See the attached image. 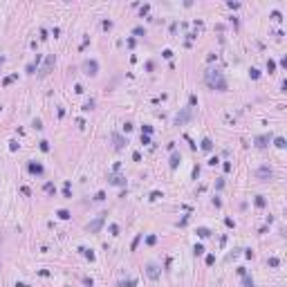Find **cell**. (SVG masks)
<instances>
[{"label": "cell", "instance_id": "obj_16", "mask_svg": "<svg viewBox=\"0 0 287 287\" xmlns=\"http://www.w3.org/2000/svg\"><path fill=\"white\" fill-rule=\"evenodd\" d=\"M137 285V278H128V280H119L117 287H135Z\"/></svg>", "mask_w": 287, "mask_h": 287}, {"label": "cell", "instance_id": "obj_32", "mask_svg": "<svg viewBox=\"0 0 287 287\" xmlns=\"http://www.w3.org/2000/svg\"><path fill=\"white\" fill-rule=\"evenodd\" d=\"M267 70H269V72H274V70H276V63H274L272 59H269V61H267Z\"/></svg>", "mask_w": 287, "mask_h": 287}, {"label": "cell", "instance_id": "obj_18", "mask_svg": "<svg viewBox=\"0 0 287 287\" xmlns=\"http://www.w3.org/2000/svg\"><path fill=\"white\" fill-rule=\"evenodd\" d=\"M197 236H200V238H209V236H211V229L200 227V229H197Z\"/></svg>", "mask_w": 287, "mask_h": 287}, {"label": "cell", "instance_id": "obj_34", "mask_svg": "<svg viewBox=\"0 0 287 287\" xmlns=\"http://www.w3.org/2000/svg\"><path fill=\"white\" fill-rule=\"evenodd\" d=\"M141 238H144V236H141V233H139V236H137V238H135V240H132V249H137V245H139V240H141Z\"/></svg>", "mask_w": 287, "mask_h": 287}, {"label": "cell", "instance_id": "obj_3", "mask_svg": "<svg viewBox=\"0 0 287 287\" xmlns=\"http://www.w3.org/2000/svg\"><path fill=\"white\" fill-rule=\"evenodd\" d=\"M191 119H193V108H182L177 114H175V126H184V123L186 121H191Z\"/></svg>", "mask_w": 287, "mask_h": 287}, {"label": "cell", "instance_id": "obj_21", "mask_svg": "<svg viewBox=\"0 0 287 287\" xmlns=\"http://www.w3.org/2000/svg\"><path fill=\"white\" fill-rule=\"evenodd\" d=\"M274 146H276V148H285L287 144H285V139H283V137H276V139H274Z\"/></svg>", "mask_w": 287, "mask_h": 287}, {"label": "cell", "instance_id": "obj_15", "mask_svg": "<svg viewBox=\"0 0 287 287\" xmlns=\"http://www.w3.org/2000/svg\"><path fill=\"white\" fill-rule=\"evenodd\" d=\"M43 191L47 195H56V186H54V182H45V186H43Z\"/></svg>", "mask_w": 287, "mask_h": 287}, {"label": "cell", "instance_id": "obj_46", "mask_svg": "<svg viewBox=\"0 0 287 287\" xmlns=\"http://www.w3.org/2000/svg\"><path fill=\"white\" fill-rule=\"evenodd\" d=\"M0 110H2V106H0Z\"/></svg>", "mask_w": 287, "mask_h": 287}, {"label": "cell", "instance_id": "obj_43", "mask_svg": "<svg viewBox=\"0 0 287 287\" xmlns=\"http://www.w3.org/2000/svg\"><path fill=\"white\" fill-rule=\"evenodd\" d=\"M16 287H29L27 283H16Z\"/></svg>", "mask_w": 287, "mask_h": 287}, {"label": "cell", "instance_id": "obj_17", "mask_svg": "<svg viewBox=\"0 0 287 287\" xmlns=\"http://www.w3.org/2000/svg\"><path fill=\"white\" fill-rule=\"evenodd\" d=\"M56 215H59L61 220H70V215H72V213L68 211V209H59V211H56Z\"/></svg>", "mask_w": 287, "mask_h": 287}, {"label": "cell", "instance_id": "obj_8", "mask_svg": "<svg viewBox=\"0 0 287 287\" xmlns=\"http://www.w3.org/2000/svg\"><path fill=\"white\" fill-rule=\"evenodd\" d=\"M27 170H29L32 175H38V177H41V175L45 173L43 164H38V161H29V164H27Z\"/></svg>", "mask_w": 287, "mask_h": 287}, {"label": "cell", "instance_id": "obj_11", "mask_svg": "<svg viewBox=\"0 0 287 287\" xmlns=\"http://www.w3.org/2000/svg\"><path fill=\"white\" fill-rule=\"evenodd\" d=\"M112 141H114V148H123V146H126V144H128V139H123L121 135H119V132H112Z\"/></svg>", "mask_w": 287, "mask_h": 287}, {"label": "cell", "instance_id": "obj_5", "mask_svg": "<svg viewBox=\"0 0 287 287\" xmlns=\"http://www.w3.org/2000/svg\"><path fill=\"white\" fill-rule=\"evenodd\" d=\"M83 74H88V76H97V74H99V63L94 61V59L83 61Z\"/></svg>", "mask_w": 287, "mask_h": 287}, {"label": "cell", "instance_id": "obj_6", "mask_svg": "<svg viewBox=\"0 0 287 287\" xmlns=\"http://www.w3.org/2000/svg\"><path fill=\"white\" fill-rule=\"evenodd\" d=\"M146 276H148L150 280H157L159 276H161V267H159L157 263H148V265H146Z\"/></svg>", "mask_w": 287, "mask_h": 287}, {"label": "cell", "instance_id": "obj_2", "mask_svg": "<svg viewBox=\"0 0 287 287\" xmlns=\"http://www.w3.org/2000/svg\"><path fill=\"white\" fill-rule=\"evenodd\" d=\"M106 215H108V213H99L88 227H85V231H88V233H99V231H101V227L106 224Z\"/></svg>", "mask_w": 287, "mask_h": 287}, {"label": "cell", "instance_id": "obj_35", "mask_svg": "<svg viewBox=\"0 0 287 287\" xmlns=\"http://www.w3.org/2000/svg\"><path fill=\"white\" fill-rule=\"evenodd\" d=\"M92 108H94V101H88V103L83 106V110H85V112H88V110H92Z\"/></svg>", "mask_w": 287, "mask_h": 287}, {"label": "cell", "instance_id": "obj_29", "mask_svg": "<svg viewBox=\"0 0 287 287\" xmlns=\"http://www.w3.org/2000/svg\"><path fill=\"white\" fill-rule=\"evenodd\" d=\"M32 126H34L36 130H41V128H43V121H41V119H34V121H32Z\"/></svg>", "mask_w": 287, "mask_h": 287}, {"label": "cell", "instance_id": "obj_20", "mask_svg": "<svg viewBox=\"0 0 287 287\" xmlns=\"http://www.w3.org/2000/svg\"><path fill=\"white\" fill-rule=\"evenodd\" d=\"M242 285H245V287H254V278L245 274V276H242Z\"/></svg>", "mask_w": 287, "mask_h": 287}, {"label": "cell", "instance_id": "obj_31", "mask_svg": "<svg viewBox=\"0 0 287 287\" xmlns=\"http://www.w3.org/2000/svg\"><path fill=\"white\" fill-rule=\"evenodd\" d=\"M155 242H157L155 236H146V245H155Z\"/></svg>", "mask_w": 287, "mask_h": 287}, {"label": "cell", "instance_id": "obj_36", "mask_svg": "<svg viewBox=\"0 0 287 287\" xmlns=\"http://www.w3.org/2000/svg\"><path fill=\"white\" fill-rule=\"evenodd\" d=\"M141 144H144V146H148V144H150V137H148V135H141Z\"/></svg>", "mask_w": 287, "mask_h": 287}, {"label": "cell", "instance_id": "obj_7", "mask_svg": "<svg viewBox=\"0 0 287 287\" xmlns=\"http://www.w3.org/2000/svg\"><path fill=\"white\" fill-rule=\"evenodd\" d=\"M256 179H260V182H267V179H272L274 177V170L269 166H260V168H256Z\"/></svg>", "mask_w": 287, "mask_h": 287}, {"label": "cell", "instance_id": "obj_41", "mask_svg": "<svg viewBox=\"0 0 287 287\" xmlns=\"http://www.w3.org/2000/svg\"><path fill=\"white\" fill-rule=\"evenodd\" d=\"M272 18L274 20H280V11H272Z\"/></svg>", "mask_w": 287, "mask_h": 287}, {"label": "cell", "instance_id": "obj_27", "mask_svg": "<svg viewBox=\"0 0 287 287\" xmlns=\"http://www.w3.org/2000/svg\"><path fill=\"white\" fill-rule=\"evenodd\" d=\"M94 200H97V202H103V200H106V191H99V193L94 195Z\"/></svg>", "mask_w": 287, "mask_h": 287}, {"label": "cell", "instance_id": "obj_10", "mask_svg": "<svg viewBox=\"0 0 287 287\" xmlns=\"http://www.w3.org/2000/svg\"><path fill=\"white\" fill-rule=\"evenodd\" d=\"M179 161H182V155H179L177 150H173V152H170V159H168V166L175 170V168L179 166Z\"/></svg>", "mask_w": 287, "mask_h": 287}, {"label": "cell", "instance_id": "obj_22", "mask_svg": "<svg viewBox=\"0 0 287 287\" xmlns=\"http://www.w3.org/2000/svg\"><path fill=\"white\" fill-rule=\"evenodd\" d=\"M132 34H135V36H146V29H144L141 25H137L135 29H132Z\"/></svg>", "mask_w": 287, "mask_h": 287}, {"label": "cell", "instance_id": "obj_24", "mask_svg": "<svg viewBox=\"0 0 287 287\" xmlns=\"http://www.w3.org/2000/svg\"><path fill=\"white\" fill-rule=\"evenodd\" d=\"M108 231H110V236H119V224H110Z\"/></svg>", "mask_w": 287, "mask_h": 287}, {"label": "cell", "instance_id": "obj_14", "mask_svg": "<svg viewBox=\"0 0 287 287\" xmlns=\"http://www.w3.org/2000/svg\"><path fill=\"white\" fill-rule=\"evenodd\" d=\"M38 61H41V56L36 54V61H32L29 65H27V68H25V72H27V74H36V68H38Z\"/></svg>", "mask_w": 287, "mask_h": 287}, {"label": "cell", "instance_id": "obj_13", "mask_svg": "<svg viewBox=\"0 0 287 287\" xmlns=\"http://www.w3.org/2000/svg\"><path fill=\"white\" fill-rule=\"evenodd\" d=\"M200 148H202L204 152H211V150H213V141L209 139V137H204V139H202V144H200Z\"/></svg>", "mask_w": 287, "mask_h": 287}, {"label": "cell", "instance_id": "obj_26", "mask_svg": "<svg viewBox=\"0 0 287 287\" xmlns=\"http://www.w3.org/2000/svg\"><path fill=\"white\" fill-rule=\"evenodd\" d=\"M249 76H251V79H260V70L251 68V70H249Z\"/></svg>", "mask_w": 287, "mask_h": 287}, {"label": "cell", "instance_id": "obj_4", "mask_svg": "<svg viewBox=\"0 0 287 287\" xmlns=\"http://www.w3.org/2000/svg\"><path fill=\"white\" fill-rule=\"evenodd\" d=\"M54 65H56V59H54V54H50V56H47V59H45L43 68L38 70V76H41V79H43V76H47V74H50V72L54 70Z\"/></svg>", "mask_w": 287, "mask_h": 287}, {"label": "cell", "instance_id": "obj_44", "mask_svg": "<svg viewBox=\"0 0 287 287\" xmlns=\"http://www.w3.org/2000/svg\"><path fill=\"white\" fill-rule=\"evenodd\" d=\"M2 63H5V56H2V54H0V65H2Z\"/></svg>", "mask_w": 287, "mask_h": 287}, {"label": "cell", "instance_id": "obj_19", "mask_svg": "<svg viewBox=\"0 0 287 287\" xmlns=\"http://www.w3.org/2000/svg\"><path fill=\"white\" fill-rule=\"evenodd\" d=\"M254 204H256V206H258V209H263V206H265V204H267V200H265V197H263V195H256V200H254Z\"/></svg>", "mask_w": 287, "mask_h": 287}, {"label": "cell", "instance_id": "obj_28", "mask_svg": "<svg viewBox=\"0 0 287 287\" xmlns=\"http://www.w3.org/2000/svg\"><path fill=\"white\" fill-rule=\"evenodd\" d=\"M267 265H269V267H278L280 260H278V258H269V260H267Z\"/></svg>", "mask_w": 287, "mask_h": 287}, {"label": "cell", "instance_id": "obj_39", "mask_svg": "<svg viewBox=\"0 0 287 287\" xmlns=\"http://www.w3.org/2000/svg\"><path fill=\"white\" fill-rule=\"evenodd\" d=\"M132 130V123H123V132H130Z\"/></svg>", "mask_w": 287, "mask_h": 287}, {"label": "cell", "instance_id": "obj_42", "mask_svg": "<svg viewBox=\"0 0 287 287\" xmlns=\"http://www.w3.org/2000/svg\"><path fill=\"white\" fill-rule=\"evenodd\" d=\"M161 54H164V59H170V56H173V52H170V50H164Z\"/></svg>", "mask_w": 287, "mask_h": 287}, {"label": "cell", "instance_id": "obj_23", "mask_svg": "<svg viewBox=\"0 0 287 287\" xmlns=\"http://www.w3.org/2000/svg\"><path fill=\"white\" fill-rule=\"evenodd\" d=\"M79 251H83V256H85V258H90V260H94V254H92V249H85V247H81Z\"/></svg>", "mask_w": 287, "mask_h": 287}, {"label": "cell", "instance_id": "obj_12", "mask_svg": "<svg viewBox=\"0 0 287 287\" xmlns=\"http://www.w3.org/2000/svg\"><path fill=\"white\" fill-rule=\"evenodd\" d=\"M108 179H110V184H114V186H126V177H121V175H110Z\"/></svg>", "mask_w": 287, "mask_h": 287}, {"label": "cell", "instance_id": "obj_30", "mask_svg": "<svg viewBox=\"0 0 287 287\" xmlns=\"http://www.w3.org/2000/svg\"><path fill=\"white\" fill-rule=\"evenodd\" d=\"M150 132H152V126H148V123H146V126H144V132H141V135H148V137H150Z\"/></svg>", "mask_w": 287, "mask_h": 287}, {"label": "cell", "instance_id": "obj_25", "mask_svg": "<svg viewBox=\"0 0 287 287\" xmlns=\"http://www.w3.org/2000/svg\"><path fill=\"white\" fill-rule=\"evenodd\" d=\"M193 254H195V256H202V254H204V245H195V247H193Z\"/></svg>", "mask_w": 287, "mask_h": 287}, {"label": "cell", "instance_id": "obj_38", "mask_svg": "<svg viewBox=\"0 0 287 287\" xmlns=\"http://www.w3.org/2000/svg\"><path fill=\"white\" fill-rule=\"evenodd\" d=\"M157 197H161V193H159V191H152V193H150V200H157Z\"/></svg>", "mask_w": 287, "mask_h": 287}, {"label": "cell", "instance_id": "obj_33", "mask_svg": "<svg viewBox=\"0 0 287 287\" xmlns=\"http://www.w3.org/2000/svg\"><path fill=\"white\" fill-rule=\"evenodd\" d=\"M41 150H43V152H47V150H50V144H47V141H45V139H43V141H41Z\"/></svg>", "mask_w": 287, "mask_h": 287}, {"label": "cell", "instance_id": "obj_9", "mask_svg": "<svg viewBox=\"0 0 287 287\" xmlns=\"http://www.w3.org/2000/svg\"><path fill=\"white\" fill-rule=\"evenodd\" d=\"M256 148H267L269 146V141H272V135H260V137H256Z\"/></svg>", "mask_w": 287, "mask_h": 287}, {"label": "cell", "instance_id": "obj_1", "mask_svg": "<svg viewBox=\"0 0 287 287\" xmlns=\"http://www.w3.org/2000/svg\"><path fill=\"white\" fill-rule=\"evenodd\" d=\"M204 83L209 85L211 90H218V92H227V79H224V74L220 72L218 68H209L204 72Z\"/></svg>", "mask_w": 287, "mask_h": 287}, {"label": "cell", "instance_id": "obj_40", "mask_svg": "<svg viewBox=\"0 0 287 287\" xmlns=\"http://www.w3.org/2000/svg\"><path fill=\"white\" fill-rule=\"evenodd\" d=\"M215 263V256H206V265H213Z\"/></svg>", "mask_w": 287, "mask_h": 287}, {"label": "cell", "instance_id": "obj_37", "mask_svg": "<svg viewBox=\"0 0 287 287\" xmlns=\"http://www.w3.org/2000/svg\"><path fill=\"white\" fill-rule=\"evenodd\" d=\"M209 164H211V166H218L220 159H218V157H211V159H209Z\"/></svg>", "mask_w": 287, "mask_h": 287}, {"label": "cell", "instance_id": "obj_45", "mask_svg": "<svg viewBox=\"0 0 287 287\" xmlns=\"http://www.w3.org/2000/svg\"><path fill=\"white\" fill-rule=\"evenodd\" d=\"M0 242H2V236H0Z\"/></svg>", "mask_w": 287, "mask_h": 287}]
</instances>
